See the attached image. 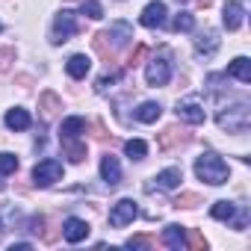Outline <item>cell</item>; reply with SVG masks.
I'll list each match as a JSON object with an SVG mask.
<instances>
[{
  "mask_svg": "<svg viewBox=\"0 0 251 251\" xmlns=\"http://www.w3.org/2000/svg\"><path fill=\"white\" fill-rule=\"evenodd\" d=\"M0 186H3V183H0Z\"/></svg>",
  "mask_w": 251,
  "mask_h": 251,
  "instance_id": "cell-39",
  "label": "cell"
},
{
  "mask_svg": "<svg viewBox=\"0 0 251 251\" xmlns=\"http://www.w3.org/2000/svg\"><path fill=\"white\" fill-rule=\"evenodd\" d=\"M163 242H166L169 248L180 251V248H183V242H186V236H183V230H180L177 225H169V227L163 230Z\"/></svg>",
  "mask_w": 251,
  "mask_h": 251,
  "instance_id": "cell-23",
  "label": "cell"
},
{
  "mask_svg": "<svg viewBox=\"0 0 251 251\" xmlns=\"http://www.w3.org/2000/svg\"><path fill=\"white\" fill-rule=\"evenodd\" d=\"M12 62H15V50H12V48H0V74L9 71Z\"/></svg>",
  "mask_w": 251,
  "mask_h": 251,
  "instance_id": "cell-32",
  "label": "cell"
},
{
  "mask_svg": "<svg viewBox=\"0 0 251 251\" xmlns=\"http://www.w3.org/2000/svg\"><path fill=\"white\" fill-rule=\"evenodd\" d=\"M12 172H18V157L15 154H0V175H12Z\"/></svg>",
  "mask_w": 251,
  "mask_h": 251,
  "instance_id": "cell-27",
  "label": "cell"
},
{
  "mask_svg": "<svg viewBox=\"0 0 251 251\" xmlns=\"http://www.w3.org/2000/svg\"><path fill=\"white\" fill-rule=\"evenodd\" d=\"M74 33H77L74 12H59V15L53 18V33H50V42H53V45H62V42H68Z\"/></svg>",
  "mask_w": 251,
  "mask_h": 251,
  "instance_id": "cell-5",
  "label": "cell"
},
{
  "mask_svg": "<svg viewBox=\"0 0 251 251\" xmlns=\"http://www.w3.org/2000/svg\"><path fill=\"white\" fill-rule=\"evenodd\" d=\"M180 3H183V0H180Z\"/></svg>",
  "mask_w": 251,
  "mask_h": 251,
  "instance_id": "cell-38",
  "label": "cell"
},
{
  "mask_svg": "<svg viewBox=\"0 0 251 251\" xmlns=\"http://www.w3.org/2000/svg\"><path fill=\"white\" fill-rule=\"evenodd\" d=\"M245 225H248V207H242V210H239V216H236L233 227H236V230H245Z\"/></svg>",
  "mask_w": 251,
  "mask_h": 251,
  "instance_id": "cell-35",
  "label": "cell"
},
{
  "mask_svg": "<svg viewBox=\"0 0 251 251\" xmlns=\"http://www.w3.org/2000/svg\"><path fill=\"white\" fill-rule=\"evenodd\" d=\"M124 151H127V157H130V160H145V154H148V145H145L142 139H130L127 145H124Z\"/></svg>",
  "mask_w": 251,
  "mask_h": 251,
  "instance_id": "cell-25",
  "label": "cell"
},
{
  "mask_svg": "<svg viewBox=\"0 0 251 251\" xmlns=\"http://www.w3.org/2000/svg\"><path fill=\"white\" fill-rule=\"evenodd\" d=\"M172 27H175L177 33H189V30L195 27V18H192L189 12H180V15L175 18V24H172Z\"/></svg>",
  "mask_w": 251,
  "mask_h": 251,
  "instance_id": "cell-28",
  "label": "cell"
},
{
  "mask_svg": "<svg viewBox=\"0 0 251 251\" xmlns=\"http://www.w3.org/2000/svg\"><path fill=\"white\" fill-rule=\"evenodd\" d=\"M195 175H198L201 180L213 183V186H222V183H227L230 169H227V163H225L219 154L207 151V154H201V157L195 160Z\"/></svg>",
  "mask_w": 251,
  "mask_h": 251,
  "instance_id": "cell-1",
  "label": "cell"
},
{
  "mask_svg": "<svg viewBox=\"0 0 251 251\" xmlns=\"http://www.w3.org/2000/svg\"><path fill=\"white\" fill-rule=\"evenodd\" d=\"M30 124H33V121H30V112H27V109L15 106V109L6 112V127H9V130H27Z\"/></svg>",
  "mask_w": 251,
  "mask_h": 251,
  "instance_id": "cell-17",
  "label": "cell"
},
{
  "mask_svg": "<svg viewBox=\"0 0 251 251\" xmlns=\"http://www.w3.org/2000/svg\"><path fill=\"white\" fill-rule=\"evenodd\" d=\"M139 21H142V27H148V30L160 27V24L166 21V3H160V0H154V3H148V6L142 9Z\"/></svg>",
  "mask_w": 251,
  "mask_h": 251,
  "instance_id": "cell-8",
  "label": "cell"
},
{
  "mask_svg": "<svg viewBox=\"0 0 251 251\" xmlns=\"http://www.w3.org/2000/svg\"><path fill=\"white\" fill-rule=\"evenodd\" d=\"M95 139H98V142H103V139H106V133H103V124H100V121H95Z\"/></svg>",
  "mask_w": 251,
  "mask_h": 251,
  "instance_id": "cell-37",
  "label": "cell"
},
{
  "mask_svg": "<svg viewBox=\"0 0 251 251\" xmlns=\"http://www.w3.org/2000/svg\"><path fill=\"white\" fill-rule=\"evenodd\" d=\"M83 15L98 21V18H103V6L98 3V0H83Z\"/></svg>",
  "mask_w": 251,
  "mask_h": 251,
  "instance_id": "cell-29",
  "label": "cell"
},
{
  "mask_svg": "<svg viewBox=\"0 0 251 251\" xmlns=\"http://www.w3.org/2000/svg\"><path fill=\"white\" fill-rule=\"evenodd\" d=\"M100 177H103L109 186H118V183H121V166H118V160H115L112 154H106V157L100 160Z\"/></svg>",
  "mask_w": 251,
  "mask_h": 251,
  "instance_id": "cell-11",
  "label": "cell"
},
{
  "mask_svg": "<svg viewBox=\"0 0 251 251\" xmlns=\"http://www.w3.org/2000/svg\"><path fill=\"white\" fill-rule=\"evenodd\" d=\"M233 213H236V204H230V201H216V204H213V219L230 222V219H233Z\"/></svg>",
  "mask_w": 251,
  "mask_h": 251,
  "instance_id": "cell-24",
  "label": "cell"
},
{
  "mask_svg": "<svg viewBox=\"0 0 251 251\" xmlns=\"http://www.w3.org/2000/svg\"><path fill=\"white\" fill-rule=\"evenodd\" d=\"M195 50H198V53H204V56H213V53L219 50V39H216V33H213V30L201 33V36L195 39Z\"/></svg>",
  "mask_w": 251,
  "mask_h": 251,
  "instance_id": "cell-20",
  "label": "cell"
},
{
  "mask_svg": "<svg viewBox=\"0 0 251 251\" xmlns=\"http://www.w3.org/2000/svg\"><path fill=\"white\" fill-rule=\"evenodd\" d=\"M80 133H86V118H83V115H71V118L62 121L59 139H77Z\"/></svg>",
  "mask_w": 251,
  "mask_h": 251,
  "instance_id": "cell-13",
  "label": "cell"
},
{
  "mask_svg": "<svg viewBox=\"0 0 251 251\" xmlns=\"http://www.w3.org/2000/svg\"><path fill=\"white\" fill-rule=\"evenodd\" d=\"M186 242H189V248H192V251H204V248H207L204 236H201L195 227H189V233H186Z\"/></svg>",
  "mask_w": 251,
  "mask_h": 251,
  "instance_id": "cell-31",
  "label": "cell"
},
{
  "mask_svg": "<svg viewBox=\"0 0 251 251\" xmlns=\"http://www.w3.org/2000/svg\"><path fill=\"white\" fill-rule=\"evenodd\" d=\"M89 68H92V62H89L83 53H74V56L65 62V71H68V77H74V80H83V77L89 74Z\"/></svg>",
  "mask_w": 251,
  "mask_h": 251,
  "instance_id": "cell-16",
  "label": "cell"
},
{
  "mask_svg": "<svg viewBox=\"0 0 251 251\" xmlns=\"http://www.w3.org/2000/svg\"><path fill=\"white\" fill-rule=\"evenodd\" d=\"M189 142V133L183 130V127H166L163 133H160V148L163 151H177V148H183Z\"/></svg>",
  "mask_w": 251,
  "mask_h": 251,
  "instance_id": "cell-7",
  "label": "cell"
},
{
  "mask_svg": "<svg viewBox=\"0 0 251 251\" xmlns=\"http://www.w3.org/2000/svg\"><path fill=\"white\" fill-rule=\"evenodd\" d=\"M195 204H201V198H198L195 192H183V195L175 201V207H195Z\"/></svg>",
  "mask_w": 251,
  "mask_h": 251,
  "instance_id": "cell-33",
  "label": "cell"
},
{
  "mask_svg": "<svg viewBox=\"0 0 251 251\" xmlns=\"http://www.w3.org/2000/svg\"><path fill=\"white\" fill-rule=\"evenodd\" d=\"M227 74L236 77L239 83H251V62H248L245 56H236V59L227 65Z\"/></svg>",
  "mask_w": 251,
  "mask_h": 251,
  "instance_id": "cell-18",
  "label": "cell"
},
{
  "mask_svg": "<svg viewBox=\"0 0 251 251\" xmlns=\"http://www.w3.org/2000/svg\"><path fill=\"white\" fill-rule=\"evenodd\" d=\"M127 245H130V248H148V245H151V239H148V236H130V239H127Z\"/></svg>",
  "mask_w": 251,
  "mask_h": 251,
  "instance_id": "cell-36",
  "label": "cell"
},
{
  "mask_svg": "<svg viewBox=\"0 0 251 251\" xmlns=\"http://www.w3.org/2000/svg\"><path fill=\"white\" fill-rule=\"evenodd\" d=\"M216 121H219L222 130L245 133V130H248V103H236V106H230V109H222Z\"/></svg>",
  "mask_w": 251,
  "mask_h": 251,
  "instance_id": "cell-2",
  "label": "cell"
},
{
  "mask_svg": "<svg viewBox=\"0 0 251 251\" xmlns=\"http://www.w3.org/2000/svg\"><path fill=\"white\" fill-rule=\"evenodd\" d=\"M62 151L71 163H83L86 160V145L77 142V139H62Z\"/></svg>",
  "mask_w": 251,
  "mask_h": 251,
  "instance_id": "cell-22",
  "label": "cell"
},
{
  "mask_svg": "<svg viewBox=\"0 0 251 251\" xmlns=\"http://www.w3.org/2000/svg\"><path fill=\"white\" fill-rule=\"evenodd\" d=\"M180 180H183V172L172 166V169H166V172H160V175L154 177V186H157V189H177ZM148 189H151V186H148Z\"/></svg>",
  "mask_w": 251,
  "mask_h": 251,
  "instance_id": "cell-14",
  "label": "cell"
},
{
  "mask_svg": "<svg viewBox=\"0 0 251 251\" xmlns=\"http://www.w3.org/2000/svg\"><path fill=\"white\" fill-rule=\"evenodd\" d=\"M62 233H65L68 242H83V239L89 236V225H86L83 219H65Z\"/></svg>",
  "mask_w": 251,
  "mask_h": 251,
  "instance_id": "cell-12",
  "label": "cell"
},
{
  "mask_svg": "<svg viewBox=\"0 0 251 251\" xmlns=\"http://www.w3.org/2000/svg\"><path fill=\"white\" fill-rule=\"evenodd\" d=\"M62 177V166L56 160H42L36 169H33V183L36 186H50Z\"/></svg>",
  "mask_w": 251,
  "mask_h": 251,
  "instance_id": "cell-6",
  "label": "cell"
},
{
  "mask_svg": "<svg viewBox=\"0 0 251 251\" xmlns=\"http://www.w3.org/2000/svg\"><path fill=\"white\" fill-rule=\"evenodd\" d=\"M39 109H42V115L50 121V118L62 109V100H59L53 92H42V98H39Z\"/></svg>",
  "mask_w": 251,
  "mask_h": 251,
  "instance_id": "cell-19",
  "label": "cell"
},
{
  "mask_svg": "<svg viewBox=\"0 0 251 251\" xmlns=\"http://www.w3.org/2000/svg\"><path fill=\"white\" fill-rule=\"evenodd\" d=\"M175 112H177V118H183V121H189V124H201V121H204V106H201L198 100H180Z\"/></svg>",
  "mask_w": 251,
  "mask_h": 251,
  "instance_id": "cell-10",
  "label": "cell"
},
{
  "mask_svg": "<svg viewBox=\"0 0 251 251\" xmlns=\"http://www.w3.org/2000/svg\"><path fill=\"white\" fill-rule=\"evenodd\" d=\"M145 53H148V48H145V45H139V48H136V50L130 53V59H127V68H133V65H139V59H142Z\"/></svg>",
  "mask_w": 251,
  "mask_h": 251,
  "instance_id": "cell-34",
  "label": "cell"
},
{
  "mask_svg": "<svg viewBox=\"0 0 251 251\" xmlns=\"http://www.w3.org/2000/svg\"><path fill=\"white\" fill-rule=\"evenodd\" d=\"M106 39H112V50L118 53V48H124L130 39H133V30H130V24H124V21H118V24H112L106 33H103Z\"/></svg>",
  "mask_w": 251,
  "mask_h": 251,
  "instance_id": "cell-9",
  "label": "cell"
},
{
  "mask_svg": "<svg viewBox=\"0 0 251 251\" xmlns=\"http://www.w3.org/2000/svg\"><path fill=\"white\" fill-rule=\"evenodd\" d=\"M95 50L100 53V59H103V62H115V50H112V48L106 45L103 33H98V36H95Z\"/></svg>",
  "mask_w": 251,
  "mask_h": 251,
  "instance_id": "cell-26",
  "label": "cell"
},
{
  "mask_svg": "<svg viewBox=\"0 0 251 251\" xmlns=\"http://www.w3.org/2000/svg\"><path fill=\"white\" fill-rule=\"evenodd\" d=\"M242 15H245L242 3H236V0H227L225 3V27L227 30H239L242 27Z\"/></svg>",
  "mask_w": 251,
  "mask_h": 251,
  "instance_id": "cell-15",
  "label": "cell"
},
{
  "mask_svg": "<svg viewBox=\"0 0 251 251\" xmlns=\"http://www.w3.org/2000/svg\"><path fill=\"white\" fill-rule=\"evenodd\" d=\"M136 216H139L136 201H133V198H121V201H115L112 210H109V225H112V227H124V225H130Z\"/></svg>",
  "mask_w": 251,
  "mask_h": 251,
  "instance_id": "cell-4",
  "label": "cell"
},
{
  "mask_svg": "<svg viewBox=\"0 0 251 251\" xmlns=\"http://www.w3.org/2000/svg\"><path fill=\"white\" fill-rule=\"evenodd\" d=\"M160 115H163V106H160V103H154V100H145V103L136 109V118H139V121H145V124H154Z\"/></svg>",
  "mask_w": 251,
  "mask_h": 251,
  "instance_id": "cell-21",
  "label": "cell"
},
{
  "mask_svg": "<svg viewBox=\"0 0 251 251\" xmlns=\"http://www.w3.org/2000/svg\"><path fill=\"white\" fill-rule=\"evenodd\" d=\"M121 80V71H109V74H103V77H98V83H95V89L98 92H106L112 83H118Z\"/></svg>",
  "mask_w": 251,
  "mask_h": 251,
  "instance_id": "cell-30",
  "label": "cell"
},
{
  "mask_svg": "<svg viewBox=\"0 0 251 251\" xmlns=\"http://www.w3.org/2000/svg\"><path fill=\"white\" fill-rule=\"evenodd\" d=\"M145 80H148V86H166V83L172 80V62H169V53H160V56H154V59L148 62V68H145Z\"/></svg>",
  "mask_w": 251,
  "mask_h": 251,
  "instance_id": "cell-3",
  "label": "cell"
}]
</instances>
